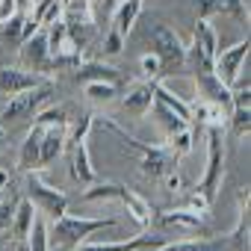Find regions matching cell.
<instances>
[{
    "label": "cell",
    "instance_id": "cell-1",
    "mask_svg": "<svg viewBox=\"0 0 251 251\" xmlns=\"http://www.w3.org/2000/svg\"><path fill=\"white\" fill-rule=\"evenodd\" d=\"M109 227H118L115 216H103V219H86V216H59L50 219L48 225V242L53 251H74L83 242H89L95 233H103Z\"/></svg>",
    "mask_w": 251,
    "mask_h": 251
},
{
    "label": "cell",
    "instance_id": "cell-2",
    "mask_svg": "<svg viewBox=\"0 0 251 251\" xmlns=\"http://www.w3.org/2000/svg\"><path fill=\"white\" fill-rule=\"evenodd\" d=\"M80 198H83L86 204H95V201H118V204L127 210V213L142 225V227H148V225H151V219H154L151 204H148L139 192L127 189L124 183H92Z\"/></svg>",
    "mask_w": 251,
    "mask_h": 251
},
{
    "label": "cell",
    "instance_id": "cell-3",
    "mask_svg": "<svg viewBox=\"0 0 251 251\" xmlns=\"http://www.w3.org/2000/svg\"><path fill=\"white\" fill-rule=\"evenodd\" d=\"M204 130H207V166L195 189L213 204L225 180V130H222V124H210Z\"/></svg>",
    "mask_w": 251,
    "mask_h": 251
},
{
    "label": "cell",
    "instance_id": "cell-4",
    "mask_svg": "<svg viewBox=\"0 0 251 251\" xmlns=\"http://www.w3.org/2000/svg\"><path fill=\"white\" fill-rule=\"evenodd\" d=\"M145 39H148V45H151V53L160 59L163 74H169V71H175L177 65L186 62V45H183V39H180L169 24L154 21V24L148 27V33H145Z\"/></svg>",
    "mask_w": 251,
    "mask_h": 251
},
{
    "label": "cell",
    "instance_id": "cell-5",
    "mask_svg": "<svg viewBox=\"0 0 251 251\" xmlns=\"http://www.w3.org/2000/svg\"><path fill=\"white\" fill-rule=\"evenodd\" d=\"M24 195L33 201V207L39 213H45L48 219H59L68 213V195L56 186H50L39 172H27V186H24Z\"/></svg>",
    "mask_w": 251,
    "mask_h": 251
},
{
    "label": "cell",
    "instance_id": "cell-6",
    "mask_svg": "<svg viewBox=\"0 0 251 251\" xmlns=\"http://www.w3.org/2000/svg\"><path fill=\"white\" fill-rule=\"evenodd\" d=\"M53 92H56V80L48 77V80L39 83L36 89H27V92L9 98L6 106H3V112H0V124H9V121H18V118H30V115H36V112L50 100Z\"/></svg>",
    "mask_w": 251,
    "mask_h": 251
},
{
    "label": "cell",
    "instance_id": "cell-7",
    "mask_svg": "<svg viewBox=\"0 0 251 251\" xmlns=\"http://www.w3.org/2000/svg\"><path fill=\"white\" fill-rule=\"evenodd\" d=\"M248 48L251 45L245 39V42H236V45H230V48H225V50H219L213 56V74L225 86H233L239 80V74L248 68Z\"/></svg>",
    "mask_w": 251,
    "mask_h": 251
},
{
    "label": "cell",
    "instance_id": "cell-8",
    "mask_svg": "<svg viewBox=\"0 0 251 251\" xmlns=\"http://www.w3.org/2000/svg\"><path fill=\"white\" fill-rule=\"evenodd\" d=\"M18 56H21V68L36 71V74H45L48 59H50L48 33H45V30H36L33 36H27V39L18 45ZM45 77H48V74H45Z\"/></svg>",
    "mask_w": 251,
    "mask_h": 251
},
{
    "label": "cell",
    "instance_id": "cell-9",
    "mask_svg": "<svg viewBox=\"0 0 251 251\" xmlns=\"http://www.w3.org/2000/svg\"><path fill=\"white\" fill-rule=\"evenodd\" d=\"M169 239L160 233H139L130 239H118V242H83L74 251H160Z\"/></svg>",
    "mask_w": 251,
    "mask_h": 251
},
{
    "label": "cell",
    "instance_id": "cell-10",
    "mask_svg": "<svg viewBox=\"0 0 251 251\" xmlns=\"http://www.w3.org/2000/svg\"><path fill=\"white\" fill-rule=\"evenodd\" d=\"M175 169H177V157L169 154V148H163V145H151L145 154H139V172L151 180L163 183Z\"/></svg>",
    "mask_w": 251,
    "mask_h": 251
},
{
    "label": "cell",
    "instance_id": "cell-11",
    "mask_svg": "<svg viewBox=\"0 0 251 251\" xmlns=\"http://www.w3.org/2000/svg\"><path fill=\"white\" fill-rule=\"evenodd\" d=\"M48 77L45 74H36V71H27V68H0V95H6V98H15L27 89H36L39 83H45Z\"/></svg>",
    "mask_w": 251,
    "mask_h": 251
},
{
    "label": "cell",
    "instance_id": "cell-12",
    "mask_svg": "<svg viewBox=\"0 0 251 251\" xmlns=\"http://www.w3.org/2000/svg\"><path fill=\"white\" fill-rule=\"evenodd\" d=\"M154 83L157 80H142V83L130 86L121 98V109L127 115H133V118H145L151 112V106H154Z\"/></svg>",
    "mask_w": 251,
    "mask_h": 251
},
{
    "label": "cell",
    "instance_id": "cell-13",
    "mask_svg": "<svg viewBox=\"0 0 251 251\" xmlns=\"http://www.w3.org/2000/svg\"><path fill=\"white\" fill-rule=\"evenodd\" d=\"M74 80L80 86H86V83H115L118 86L121 83V71L115 65L103 62V59H83L74 68Z\"/></svg>",
    "mask_w": 251,
    "mask_h": 251
},
{
    "label": "cell",
    "instance_id": "cell-14",
    "mask_svg": "<svg viewBox=\"0 0 251 251\" xmlns=\"http://www.w3.org/2000/svg\"><path fill=\"white\" fill-rule=\"evenodd\" d=\"M71 177L80 183V186H92L98 183V172L92 166V157H89V139H80V142H71Z\"/></svg>",
    "mask_w": 251,
    "mask_h": 251
},
{
    "label": "cell",
    "instance_id": "cell-15",
    "mask_svg": "<svg viewBox=\"0 0 251 251\" xmlns=\"http://www.w3.org/2000/svg\"><path fill=\"white\" fill-rule=\"evenodd\" d=\"M42 136H45V127L33 121V127H30V133L24 136L21 151H18V172H24V175H27V172H39V169H42V166H39Z\"/></svg>",
    "mask_w": 251,
    "mask_h": 251
},
{
    "label": "cell",
    "instance_id": "cell-16",
    "mask_svg": "<svg viewBox=\"0 0 251 251\" xmlns=\"http://www.w3.org/2000/svg\"><path fill=\"white\" fill-rule=\"evenodd\" d=\"M157 227H177V230H204V216L180 207V210H163L157 219H151Z\"/></svg>",
    "mask_w": 251,
    "mask_h": 251
},
{
    "label": "cell",
    "instance_id": "cell-17",
    "mask_svg": "<svg viewBox=\"0 0 251 251\" xmlns=\"http://www.w3.org/2000/svg\"><path fill=\"white\" fill-rule=\"evenodd\" d=\"M192 48L204 56V62L213 65V56L219 53V33L210 21L195 18V30H192Z\"/></svg>",
    "mask_w": 251,
    "mask_h": 251
},
{
    "label": "cell",
    "instance_id": "cell-18",
    "mask_svg": "<svg viewBox=\"0 0 251 251\" xmlns=\"http://www.w3.org/2000/svg\"><path fill=\"white\" fill-rule=\"evenodd\" d=\"M36 216H39V213H36L33 201H30L27 195H21V198L15 201L12 225H9V230H12V239H15V242H27V236H30V227H33Z\"/></svg>",
    "mask_w": 251,
    "mask_h": 251
},
{
    "label": "cell",
    "instance_id": "cell-19",
    "mask_svg": "<svg viewBox=\"0 0 251 251\" xmlns=\"http://www.w3.org/2000/svg\"><path fill=\"white\" fill-rule=\"evenodd\" d=\"M65 142H68V127H59V124H53V127H45L42 151H39V166L48 169V166L65 151Z\"/></svg>",
    "mask_w": 251,
    "mask_h": 251
},
{
    "label": "cell",
    "instance_id": "cell-20",
    "mask_svg": "<svg viewBox=\"0 0 251 251\" xmlns=\"http://www.w3.org/2000/svg\"><path fill=\"white\" fill-rule=\"evenodd\" d=\"M139 15H142V0H121V3L112 9V27L109 30L127 39V33L133 30V24L139 21Z\"/></svg>",
    "mask_w": 251,
    "mask_h": 251
},
{
    "label": "cell",
    "instance_id": "cell-21",
    "mask_svg": "<svg viewBox=\"0 0 251 251\" xmlns=\"http://www.w3.org/2000/svg\"><path fill=\"white\" fill-rule=\"evenodd\" d=\"M160 251H227V236L222 239H177V242H166Z\"/></svg>",
    "mask_w": 251,
    "mask_h": 251
},
{
    "label": "cell",
    "instance_id": "cell-22",
    "mask_svg": "<svg viewBox=\"0 0 251 251\" xmlns=\"http://www.w3.org/2000/svg\"><path fill=\"white\" fill-rule=\"evenodd\" d=\"M154 100H160L166 109H172L177 118H183V121H189V115H192V109H189V103L183 100V98H177L172 89H166L163 86V80H157L154 83Z\"/></svg>",
    "mask_w": 251,
    "mask_h": 251
},
{
    "label": "cell",
    "instance_id": "cell-23",
    "mask_svg": "<svg viewBox=\"0 0 251 251\" xmlns=\"http://www.w3.org/2000/svg\"><path fill=\"white\" fill-rule=\"evenodd\" d=\"M36 124H42V127H53V124H59V127H71V106H65V103H56V106H45V109H39L36 115Z\"/></svg>",
    "mask_w": 251,
    "mask_h": 251
},
{
    "label": "cell",
    "instance_id": "cell-24",
    "mask_svg": "<svg viewBox=\"0 0 251 251\" xmlns=\"http://www.w3.org/2000/svg\"><path fill=\"white\" fill-rule=\"evenodd\" d=\"M151 112H154V118H157V124L163 127V133H166V136H175V133H180V130H186V127H189V121L177 118V115H175L172 109H166L160 100H154Z\"/></svg>",
    "mask_w": 251,
    "mask_h": 251
},
{
    "label": "cell",
    "instance_id": "cell-25",
    "mask_svg": "<svg viewBox=\"0 0 251 251\" xmlns=\"http://www.w3.org/2000/svg\"><path fill=\"white\" fill-rule=\"evenodd\" d=\"M59 3H62V18H68V21H83V24H95L92 0H59Z\"/></svg>",
    "mask_w": 251,
    "mask_h": 251
},
{
    "label": "cell",
    "instance_id": "cell-26",
    "mask_svg": "<svg viewBox=\"0 0 251 251\" xmlns=\"http://www.w3.org/2000/svg\"><path fill=\"white\" fill-rule=\"evenodd\" d=\"M83 95H86L89 103H95V106H106V103L115 100L118 86H115V83H86V86H83Z\"/></svg>",
    "mask_w": 251,
    "mask_h": 251
},
{
    "label": "cell",
    "instance_id": "cell-27",
    "mask_svg": "<svg viewBox=\"0 0 251 251\" xmlns=\"http://www.w3.org/2000/svg\"><path fill=\"white\" fill-rule=\"evenodd\" d=\"M24 24H27V12H15L6 24H0V39L6 45H21L24 42Z\"/></svg>",
    "mask_w": 251,
    "mask_h": 251
},
{
    "label": "cell",
    "instance_id": "cell-28",
    "mask_svg": "<svg viewBox=\"0 0 251 251\" xmlns=\"http://www.w3.org/2000/svg\"><path fill=\"white\" fill-rule=\"evenodd\" d=\"M227 124L233 127V133L239 139H248V133H251V106H233L227 112Z\"/></svg>",
    "mask_w": 251,
    "mask_h": 251
},
{
    "label": "cell",
    "instance_id": "cell-29",
    "mask_svg": "<svg viewBox=\"0 0 251 251\" xmlns=\"http://www.w3.org/2000/svg\"><path fill=\"white\" fill-rule=\"evenodd\" d=\"M27 251H50V242H48V225H45L42 216H36V222H33V227H30Z\"/></svg>",
    "mask_w": 251,
    "mask_h": 251
},
{
    "label": "cell",
    "instance_id": "cell-30",
    "mask_svg": "<svg viewBox=\"0 0 251 251\" xmlns=\"http://www.w3.org/2000/svg\"><path fill=\"white\" fill-rule=\"evenodd\" d=\"M169 154H175L177 160L180 157H186L189 151H192V130L186 127V130H180V133H175V136H169Z\"/></svg>",
    "mask_w": 251,
    "mask_h": 251
},
{
    "label": "cell",
    "instance_id": "cell-31",
    "mask_svg": "<svg viewBox=\"0 0 251 251\" xmlns=\"http://www.w3.org/2000/svg\"><path fill=\"white\" fill-rule=\"evenodd\" d=\"M139 68H142V77L145 80H163V65H160V59L154 53H145L139 59Z\"/></svg>",
    "mask_w": 251,
    "mask_h": 251
},
{
    "label": "cell",
    "instance_id": "cell-32",
    "mask_svg": "<svg viewBox=\"0 0 251 251\" xmlns=\"http://www.w3.org/2000/svg\"><path fill=\"white\" fill-rule=\"evenodd\" d=\"M100 48H103V56H118L121 50H124V36H118V33H106L103 36V42H100Z\"/></svg>",
    "mask_w": 251,
    "mask_h": 251
},
{
    "label": "cell",
    "instance_id": "cell-33",
    "mask_svg": "<svg viewBox=\"0 0 251 251\" xmlns=\"http://www.w3.org/2000/svg\"><path fill=\"white\" fill-rule=\"evenodd\" d=\"M222 3V12H230L236 21H248V6L245 0H219Z\"/></svg>",
    "mask_w": 251,
    "mask_h": 251
},
{
    "label": "cell",
    "instance_id": "cell-34",
    "mask_svg": "<svg viewBox=\"0 0 251 251\" xmlns=\"http://www.w3.org/2000/svg\"><path fill=\"white\" fill-rule=\"evenodd\" d=\"M216 12H222V3H219V0H195V15H198V18L210 21Z\"/></svg>",
    "mask_w": 251,
    "mask_h": 251
},
{
    "label": "cell",
    "instance_id": "cell-35",
    "mask_svg": "<svg viewBox=\"0 0 251 251\" xmlns=\"http://www.w3.org/2000/svg\"><path fill=\"white\" fill-rule=\"evenodd\" d=\"M12 210H15V204L0 201V230H9V225H12Z\"/></svg>",
    "mask_w": 251,
    "mask_h": 251
},
{
    "label": "cell",
    "instance_id": "cell-36",
    "mask_svg": "<svg viewBox=\"0 0 251 251\" xmlns=\"http://www.w3.org/2000/svg\"><path fill=\"white\" fill-rule=\"evenodd\" d=\"M15 12H18V3H15V0H0V24H6Z\"/></svg>",
    "mask_w": 251,
    "mask_h": 251
},
{
    "label": "cell",
    "instance_id": "cell-37",
    "mask_svg": "<svg viewBox=\"0 0 251 251\" xmlns=\"http://www.w3.org/2000/svg\"><path fill=\"white\" fill-rule=\"evenodd\" d=\"M9 186V172H3V169H0V192H3Z\"/></svg>",
    "mask_w": 251,
    "mask_h": 251
},
{
    "label": "cell",
    "instance_id": "cell-38",
    "mask_svg": "<svg viewBox=\"0 0 251 251\" xmlns=\"http://www.w3.org/2000/svg\"><path fill=\"white\" fill-rule=\"evenodd\" d=\"M0 251H18V242L15 239H6L3 245H0Z\"/></svg>",
    "mask_w": 251,
    "mask_h": 251
},
{
    "label": "cell",
    "instance_id": "cell-39",
    "mask_svg": "<svg viewBox=\"0 0 251 251\" xmlns=\"http://www.w3.org/2000/svg\"><path fill=\"white\" fill-rule=\"evenodd\" d=\"M15 3H18V12H27V9H30V3H33V0H15Z\"/></svg>",
    "mask_w": 251,
    "mask_h": 251
},
{
    "label": "cell",
    "instance_id": "cell-40",
    "mask_svg": "<svg viewBox=\"0 0 251 251\" xmlns=\"http://www.w3.org/2000/svg\"><path fill=\"white\" fill-rule=\"evenodd\" d=\"M121 3V0H103V9H115Z\"/></svg>",
    "mask_w": 251,
    "mask_h": 251
},
{
    "label": "cell",
    "instance_id": "cell-41",
    "mask_svg": "<svg viewBox=\"0 0 251 251\" xmlns=\"http://www.w3.org/2000/svg\"><path fill=\"white\" fill-rule=\"evenodd\" d=\"M3 139H6V130H3V124H0V151H3Z\"/></svg>",
    "mask_w": 251,
    "mask_h": 251
}]
</instances>
